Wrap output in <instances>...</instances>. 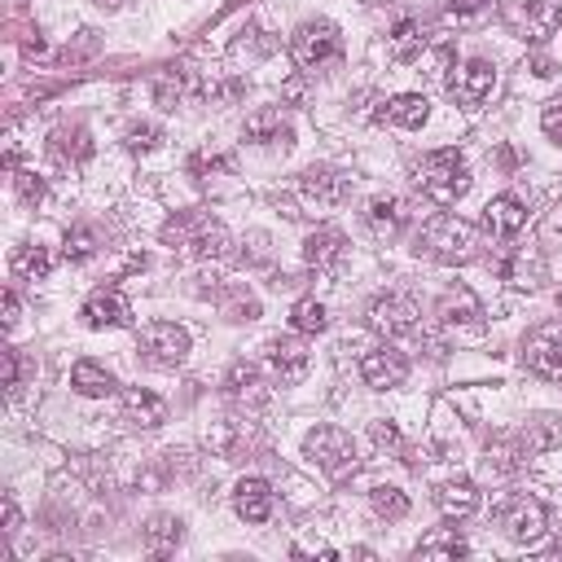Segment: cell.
Here are the masks:
<instances>
[{
    "instance_id": "obj_25",
    "label": "cell",
    "mask_w": 562,
    "mask_h": 562,
    "mask_svg": "<svg viewBox=\"0 0 562 562\" xmlns=\"http://www.w3.org/2000/svg\"><path fill=\"white\" fill-rule=\"evenodd\" d=\"M386 53H391V61H417L422 53H426V22H417V18H400L395 26H391V35H386Z\"/></svg>"
},
{
    "instance_id": "obj_20",
    "label": "cell",
    "mask_w": 562,
    "mask_h": 562,
    "mask_svg": "<svg viewBox=\"0 0 562 562\" xmlns=\"http://www.w3.org/2000/svg\"><path fill=\"white\" fill-rule=\"evenodd\" d=\"M303 259H307V268H316V272H334L342 259H347V237L338 233V228H312L307 233V241H303Z\"/></svg>"
},
{
    "instance_id": "obj_44",
    "label": "cell",
    "mask_w": 562,
    "mask_h": 562,
    "mask_svg": "<svg viewBox=\"0 0 562 562\" xmlns=\"http://www.w3.org/2000/svg\"><path fill=\"white\" fill-rule=\"evenodd\" d=\"M224 167H228V158H224V154H198V158L189 162V171H193V176H211V171H224Z\"/></svg>"
},
{
    "instance_id": "obj_4",
    "label": "cell",
    "mask_w": 562,
    "mask_h": 562,
    "mask_svg": "<svg viewBox=\"0 0 562 562\" xmlns=\"http://www.w3.org/2000/svg\"><path fill=\"white\" fill-rule=\"evenodd\" d=\"M303 452H307V461H312L321 474H329V479H347V474L360 465L356 439H351L342 426H316V430H307Z\"/></svg>"
},
{
    "instance_id": "obj_9",
    "label": "cell",
    "mask_w": 562,
    "mask_h": 562,
    "mask_svg": "<svg viewBox=\"0 0 562 562\" xmlns=\"http://www.w3.org/2000/svg\"><path fill=\"white\" fill-rule=\"evenodd\" d=\"M501 22L522 40H544L562 22V13L549 0H501Z\"/></svg>"
},
{
    "instance_id": "obj_5",
    "label": "cell",
    "mask_w": 562,
    "mask_h": 562,
    "mask_svg": "<svg viewBox=\"0 0 562 562\" xmlns=\"http://www.w3.org/2000/svg\"><path fill=\"white\" fill-rule=\"evenodd\" d=\"M290 57L294 66L303 70H325L342 57V35L334 22H303L294 35H290Z\"/></svg>"
},
{
    "instance_id": "obj_8",
    "label": "cell",
    "mask_w": 562,
    "mask_h": 562,
    "mask_svg": "<svg viewBox=\"0 0 562 562\" xmlns=\"http://www.w3.org/2000/svg\"><path fill=\"white\" fill-rule=\"evenodd\" d=\"M522 364L544 382H562V321H544L522 338Z\"/></svg>"
},
{
    "instance_id": "obj_24",
    "label": "cell",
    "mask_w": 562,
    "mask_h": 562,
    "mask_svg": "<svg viewBox=\"0 0 562 562\" xmlns=\"http://www.w3.org/2000/svg\"><path fill=\"white\" fill-rule=\"evenodd\" d=\"M224 391H228V400L250 404V408H259V404L268 400L263 373H259V364H250V360H237V364L224 373Z\"/></svg>"
},
{
    "instance_id": "obj_41",
    "label": "cell",
    "mask_w": 562,
    "mask_h": 562,
    "mask_svg": "<svg viewBox=\"0 0 562 562\" xmlns=\"http://www.w3.org/2000/svg\"><path fill=\"white\" fill-rule=\"evenodd\" d=\"M158 140H162V132H158L154 123H132V127H127V149H132V154H145V149H154Z\"/></svg>"
},
{
    "instance_id": "obj_14",
    "label": "cell",
    "mask_w": 562,
    "mask_h": 562,
    "mask_svg": "<svg viewBox=\"0 0 562 562\" xmlns=\"http://www.w3.org/2000/svg\"><path fill=\"white\" fill-rule=\"evenodd\" d=\"M360 378L373 391H391V386H400L408 378V360H404V351H395L391 342H382V347H373V351L360 356Z\"/></svg>"
},
{
    "instance_id": "obj_10",
    "label": "cell",
    "mask_w": 562,
    "mask_h": 562,
    "mask_svg": "<svg viewBox=\"0 0 562 562\" xmlns=\"http://www.w3.org/2000/svg\"><path fill=\"white\" fill-rule=\"evenodd\" d=\"M417 303L408 294H378L369 303V329L382 338H408L417 334Z\"/></svg>"
},
{
    "instance_id": "obj_43",
    "label": "cell",
    "mask_w": 562,
    "mask_h": 562,
    "mask_svg": "<svg viewBox=\"0 0 562 562\" xmlns=\"http://www.w3.org/2000/svg\"><path fill=\"white\" fill-rule=\"evenodd\" d=\"M0 360H4V391H9V395H18V386H22V364H18V351H13V347H4V351H0Z\"/></svg>"
},
{
    "instance_id": "obj_45",
    "label": "cell",
    "mask_w": 562,
    "mask_h": 562,
    "mask_svg": "<svg viewBox=\"0 0 562 562\" xmlns=\"http://www.w3.org/2000/svg\"><path fill=\"white\" fill-rule=\"evenodd\" d=\"M369 439H373L378 448H395V443H400V430H395V422H373V426H369Z\"/></svg>"
},
{
    "instance_id": "obj_6",
    "label": "cell",
    "mask_w": 562,
    "mask_h": 562,
    "mask_svg": "<svg viewBox=\"0 0 562 562\" xmlns=\"http://www.w3.org/2000/svg\"><path fill=\"white\" fill-rule=\"evenodd\" d=\"M189 356V329L176 321H149L140 329V360L149 369H180Z\"/></svg>"
},
{
    "instance_id": "obj_48",
    "label": "cell",
    "mask_w": 562,
    "mask_h": 562,
    "mask_svg": "<svg viewBox=\"0 0 562 562\" xmlns=\"http://www.w3.org/2000/svg\"><path fill=\"white\" fill-rule=\"evenodd\" d=\"M0 514H4V536H18L22 531V514H18V501L13 496L0 501Z\"/></svg>"
},
{
    "instance_id": "obj_15",
    "label": "cell",
    "mask_w": 562,
    "mask_h": 562,
    "mask_svg": "<svg viewBox=\"0 0 562 562\" xmlns=\"http://www.w3.org/2000/svg\"><path fill=\"white\" fill-rule=\"evenodd\" d=\"M527 224V202L518 193H496L487 206H483V228L496 237V241H509L518 237Z\"/></svg>"
},
{
    "instance_id": "obj_2",
    "label": "cell",
    "mask_w": 562,
    "mask_h": 562,
    "mask_svg": "<svg viewBox=\"0 0 562 562\" xmlns=\"http://www.w3.org/2000/svg\"><path fill=\"white\" fill-rule=\"evenodd\" d=\"M417 255L435 263H470L479 255V228L461 215H430L417 233Z\"/></svg>"
},
{
    "instance_id": "obj_33",
    "label": "cell",
    "mask_w": 562,
    "mask_h": 562,
    "mask_svg": "<svg viewBox=\"0 0 562 562\" xmlns=\"http://www.w3.org/2000/svg\"><path fill=\"white\" fill-rule=\"evenodd\" d=\"M518 435H522L527 452H549V448L562 443V422L553 413H536V417H527V426Z\"/></svg>"
},
{
    "instance_id": "obj_37",
    "label": "cell",
    "mask_w": 562,
    "mask_h": 562,
    "mask_svg": "<svg viewBox=\"0 0 562 562\" xmlns=\"http://www.w3.org/2000/svg\"><path fill=\"white\" fill-rule=\"evenodd\" d=\"M369 505H373V514L386 518V522H395V518L408 514V496H404L400 487H391V483H378V487L369 492Z\"/></svg>"
},
{
    "instance_id": "obj_27",
    "label": "cell",
    "mask_w": 562,
    "mask_h": 562,
    "mask_svg": "<svg viewBox=\"0 0 562 562\" xmlns=\"http://www.w3.org/2000/svg\"><path fill=\"white\" fill-rule=\"evenodd\" d=\"M435 505L443 518H470L479 509V487L470 479H448L435 487Z\"/></svg>"
},
{
    "instance_id": "obj_3",
    "label": "cell",
    "mask_w": 562,
    "mask_h": 562,
    "mask_svg": "<svg viewBox=\"0 0 562 562\" xmlns=\"http://www.w3.org/2000/svg\"><path fill=\"white\" fill-rule=\"evenodd\" d=\"M417 189L426 202L435 206H452L470 193V162L457 154V149H430L422 162H417Z\"/></svg>"
},
{
    "instance_id": "obj_12",
    "label": "cell",
    "mask_w": 562,
    "mask_h": 562,
    "mask_svg": "<svg viewBox=\"0 0 562 562\" xmlns=\"http://www.w3.org/2000/svg\"><path fill=\"white\" fill-rule=\"evenodd\" d=\"M492 88H496V70H492V61H483V57H470L452 79H448V92H452V101L457 105H483L487 97H492Z\"/></svg>"
},
{
    "instance_id": "obj_28",
    "label": "cell",
    "mask_w": 562,
    "mask_h": 562,
    "mask_svg": "<svg viewBox=\"0 0 562 562\" xmlns=\"http://www.w3.org/2000/svg\"><path fill=\"white\" fill-rule=\"evenodd\" d=\"M364 220H369V228L378 233V237H400L404 233V224H408V211H404V202L400 198H373L369 202V211H364Z\"/></svg>"
},
{
    "instance_id": "obj_36",
    "label": "cell",
    "mask_w": 562,
    "mask_h": 562,
    "mask_svg": "<svg viewBox=\"0 0 562 562\" xmlns=\"http://www.w3.org/2000/svg\"><path fill=\"white\" fill-rule=\"evenodd\" d=\"M465 553H470L465 540L457 531H448V527L422 536V544H417V558H465Z\"/></svg>"
},
{
    "instance_id": "obj_47",
    "label": "cell",
    "mask_w": 562,
    "mask_h": 562,
    "mask_svg": "<svg viewBox=\"0 0 562 562\" xmlns=\"http://www.w3.org/2000/svg\"><path fill=\"white\" fill-rule=\"evenodd\" d=\"M544 241L562 246V198H558V202H553V211L544 215Z\"/></svg>"
},
{
    "instance_id": "obj_17",
    "label": "cell",
    "mask_w": 562,
    "mask_h": 562,
    "mask_svg": "<svg viewBox=\"0 0 562 562\" xmlns=\"http://www.w3.org/2000/svg\"><path fill=\"white\" fill-rule=\"evenodd\" d=\"M435 316H439L443 329H483V303H479L474 290H465V285L448 290V294L439 299Z\"/></svg>"
},
{
    "instance_id": "obj_50",
    "label": "cell",
    "mask_w": 562,
    "mask_h": 562,
    "mask_svg": "<svg viewBox=\"0 0 562 562\" xmlns=\"http://www.w3.org/2000/svg\"><path fill=\"white\" fill-rule=\"evenodd\" d=\"M97 4H105V9H119V4H123V0H97Z\"/></svg>"
},
{
    "instance_id": "obj_23",
    "label": "cell",
    "mask_w": 562,
    "mask_h": 562,
    "mask_svg": "<svg viewBox=\"0 0 562 562\" xmlns=\"http://www.w3.org/2000/svg\"><path fill=\"white\" fill-rule=\"evenodd\" d=\"M272 487H268V479H241L237 487H233V509H237V518L241 522H268L272 518Z\"/></svg>"
},
{
    "instance_id": "obj_39",
    "label": "cell",
    "mask_w": 562,
    "mask_h": 562,
    "mask_svg": "<svg viewBox=\"0 0 562 562\" xmlns=\"http://www.w3.org/2000/svg\"><path fill=\"white\" fill-rule=\"evenodd\" d=\"M97 250H101V241H97V233H92L88 224L66 228V259H70V263H88Z\"/></svg>"
},
{
    "instance_id": "obj_19",
    "label": "cell",
    "mask_w": 562,
    "mask_h": 562,
    "mask_svg": "<svg viewBox=\"0 0 562 562\" xmlns=\"http://www.w3.org/2000/svg\"><path fill=\"white\" fill-rule=\"evenodd\" d=\"M241 136H246L250 145H259V149H290V140H294V132H290V123H285L281 110H255V114L246 119Z\"/></svg>"
},
{
    "instance_id": "obj_1",
    "label": "cell",
    "mask_w": 562,
    "mask_h": 562,
    "mask_svg": "<svg viewBox=\"0 0 562 562\" xmlns=\"http://www.w3.org/2000/svg\"><path fill=\"white\" fill-rule=\"evenodd\" d=\"M162 241L189 259H220L228 255V228L206 211H176L162 224Z\"/></svg>"
},
{
    "instance_id": "obj_7",
    "label": "cell",
    "mask_w": 562,
    "mask_h": 562,
    "mask_svg": "<svg viewBox=\"0 0 562 562\" xmlns=\"http://www.w3.org/2000/svg\"><path fill=\"white\" fill-rule=\"evenodd\" d=\"M496 527L514 540V544H536L549 531V514L536 496H505L496 505Z\"/></svg>"
},
{
    "instance_id": "obj_18",
    "label": "cell",
    "mask_w": 562,
    "mask_h": 562,
    "mask_svg": "<svg viewBox=\"0 0 562 562\" xmlns=\"http://www.w3.org/2000/svg\"><path fill=\"white\" fill-rule=\"evenodd\" d=\"M119 413H123V422H132L140 430H154V426L167 422V400L154 395V391H145V386H127L119 395Z\"/></svg>"
},
{
    "instance_id": "obj_40",
    "label": "cell",
    "mask_w": 562,
    "mask_h": 562,
    "mask_svg": "<svg viewBox=\"0 0 562 562\" xmlns=\"http://www.w3.org/2000/svg\"><path fill=\"white\" fill-rule=\"evenodd\" d=\"M13 189H18V198L31 202V206H40V202L48 198V184H44V176H35V171H13Z\"/></svg>"
},
{
    "instance_id": "obj_13",
    "label": "cell",
    "mask_w": 562,
    "mask_h": 562,
    "mask_svg": "<svg viewBox=\"0 0 562 562\" xmlns=\"http://www.w3.org/2000/svg\"><path fill=\"white\" fill-rule=\"evenodd\" d=\"M299 193L312 206H342L351 198V176H342L338 167H307L299 176Z\"/></svg>"
},
{
    "instance_id": "obj_32",
    "label": "cell",
    "mask_w": 562,
    "mask_h": 562,
    "mask_svg": "<svg viewBox=\"0 0 562 562\" xmlns=\"http://www.w3.org/2000/svg\"><path fill=\"white\" fill-rule=\"evenodd\" d=\"M9 272H13L18 281H44V277L53 272V255H48L44 246H18V250L9 255Z\"/></svg>"
},
{
    "instance_id": "obj_29",
    "label": "cell",
    "mask_w": 562,
    "mask_h": 562,
    "mask_svg": "<svg viewBox=\"0 0 562 562\" xmlns=\"http://www.w3.org/2000/svg\"><path fill=\"white\" fill-rule=\"evenodd\" d=\"M382 119L395 123V127H422V123L430 119V101H426L422 92H400V97L386 101Z\"/></svg>"
},
{
    "instance_id": "obj_22",
    "label": "cell",
    "mask_w": 562,
    "mask_h": 562,
    "mask_svg": "<svg viewBox=\"0 0 562 562\" xmlns=\"http://www.w3.org/2000/svg\"><path fill=\"white\" fill-rule=\"evenodd\" d=\"M132 321V307H127V299L119 294V290H97V294H88V303H83V325L88 329H119V325H127Z\"/></svg>"
},
{
    "instance_id": "obj_30",
    "label": "cell",
    "mask_w": 562,
    "mask_h": 562,
    "mask_svg": "<svg viewBox=\"0 0 562 562\" xmlns=\"http://www.w3.org/2000/svg\"><path fill=\"white\" fill-rule=\"evenodd\" d=\"M70 386H75L79 395H88V400H101V395L114 391V373H110L105 364H97V360H75Z\"/></svg>"
},
{
    "instance_id": "obj_42",
    "label": "cell",
    "mask_w": 562,
    "mask_h": 562,
    "mask_svg": "<svg viewBox=\"0 0 562 562\" xmlns=\"http://www.w3.org/2000/svg\"><path fill=\"white\" fill-rule=\"evenodd\" d=\"M540 127H544V136H549L553 145H562V97L540 110Z\"/></svg>"
},
{
    "instance_id": "obj_21",
    "label": "cell",
    "mask_w": 562,
    "mask_h": 562,
    "mask_svg": "<svg viewBox=\"0 0 562 562\" xmlns=\"http://www.w3.org/2000/svg\"><path fill=\"white\" fill-rule=\"evenodd\" d=\"M496 272H501V281H509V285H518V290H536V285L544 281V259H540V250L518 246V250H509L505 259H496Z\"/></svg>"
},
{
    "instance_id": "obj_49",
    "label": "cell",
    "mask_w": 562,
    "mask_h": 562,
    "mask_svg": "<svg viewBox=\"0 0 562 562\" xmlns=\"http://www.w3.org/2000/svg\"><path fill=\"white\" fill-rule=\"evenodd\" d=\"M18 312H22L18 294H13V290H4V329H13V325H18Z\"/></svg>"
},
{
    "instance_id": "obj_46",
    "label": "cell",
    "mask_w": 562,
    "mask_h": 562,
    "mask_svg": "<svg viewBox=\"0 0 562 562\" xmlns=\"http://www.w3.org/2000/svg\"><path fill=\"white\" fill-rule=\"evenodd\" d=\"M439 4H443V13H452V18H474V13L487 9V0H439Z\"/></svg>"
},
{
    "instance_id": "obj_51",
    "label": "cell",
    "mask_w": 562,
    "mask_h": 562,
    "mask_svg": "<svg viewBox=\"0 0 562 562\" xmlns=\"http://www.w3.org/2000/svg\"><path fill=\"white\" fill-rule=\"evenodd\" d=\"M364 4H391V0H364Z\"/></svg>"
},
{
    "instance_id": "obj_38",
    "label": "cell",
    "mask_w": 562,
    "mask_h": 562,
    "mask_svg": "<svg viewBox=\"0 0 562 562\" xmlns=\"http://www.w3.org/2000/svg\"><path fill=\"white\" fill-rule=\"evenodd\" d=\"M290 325H294L299 334H321V329L329 325L325 303H321V299H299V303H294V312H290Z\"/></svg>"
},
{
    "instance_id": "obj_26",
    "label": "cell",
    "mask_w": 562,
    "mask_h": 562,
    "mask_svg": "<svg viewBox=\"0 0 562 562\" xmlns=\"http://www.w3.org/2000/svg\"><path fill=\"white\" fill-rule=\"evenodd\" d=\"M48 154L57 167H83L92 158V136L83 127H57L48 136Z\"/></svg>"
},
{
    "instance_id": "obj_35",
    "label": "cell",
    "mask_w": 562,
    "mask_h": 562,
    "mask_svg": "<svg viewBox=\"0 0 562 562\" xmlns=\"http://www.w3.org/2000/svg\"><path fill=\"white\" fill-rule=\"evenodd\" d=\"M215 299H220V307H224L228 321H255L259 316V299L246 285H224Z\"/></svg>"
},
{
    "instance_id": "obj_34",
    "label": "cell",
    "mask_w": 562,
    "mask_h": 562,
    "mask_svg": "<svg viewBox=\"0 0 562 562\" xmlns=\"http://www.w3.org/2000/svg\"><path fill=\"white\" fill-rule=\"evenodd\" d=\"M180 540H184V522L180 518H171V514L149 518V527H145V549L149 553H171Z\"/></svg>"
},
{
    "instance_id": "obj_11",
    "label": "cell",
    "mask_w": 562,
    "mask_h": 562,
    "mask_svg": "<svg viewBox=\"0 0 562 562\" xmlns=\"http://www.w3.org/2000/svg\"><path fill=\"white\" fill-rule=\"evenodd\" d=\"M154 97L162 110H176L193 97H211V79H202L193 66H167L158 79H154Z\"/></svg>"
},
{
    "instance_id": "obj_31",
    "label": "cell",
    "mask_w": 562,
    "mask_h": 562,
    "mask_svg": "<svg viewBox=\"0 0 562 562\" xmlns=\"http://www.w3.org/2000/svg\"><path fill=\"white\" fill-rule=\"evenodd\" d=\"M522 457H527L522 435H492L487 439V470L514 474V470H522Z\"/></svg>"
},
{
    "instance_id": "obj_16",
    "label": "cell",
    "mask_w": 562,
    "mask_h": 562,
    "mask_svg": "<svg viewBox=\"0 0 562 562\" xmlns=\"http://www.w3.org/2000/svg\"><path fill=\"white\" fill-rule=\"evenodd\" d=\"M263 360H268V369H272V378L281 382V386H290V382H299L303 373H307V347L299 342V338H268V347H263Z\"/></svg>"
}]
</instances>
